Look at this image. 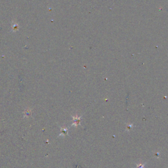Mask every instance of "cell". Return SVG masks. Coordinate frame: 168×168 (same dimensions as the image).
Listing matches in <instances>:
<instances>
[{"label":"cell","mask_w":168,"mask_h":168,"mask_svg":"<svg viewBox=\"0 0 168 168\" xmlns=\"http://www.w3.org/2000/svg\"><path fill=\"white\" fill-rule=\"evenodd\" d=\"M143 167H144V165H141V164H140L139 165V166H138L137 168H143Z\"/></svg>","instance_id":"cell-1"}]
</instances>
